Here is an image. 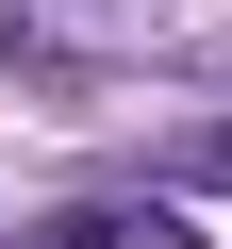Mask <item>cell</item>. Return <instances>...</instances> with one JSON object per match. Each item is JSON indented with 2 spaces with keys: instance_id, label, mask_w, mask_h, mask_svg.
<instances>
[{
  "instance_id": "2",
  "label": "cell",
  "mask_w": 232,
  "mask_h": 249,
  "mask_svg": "<svg viewBox=\"0 0 232 249\" xmlns=\"http://www.w3.org/2000/svg\"><path fill=\"white\" fill-rule=\"evenodd\" d=\"M182 183H232V133H199V150H182Z\"/></svg>"
},
{
  "instance_id": "1",
  "label": "cell",
  "mask_w": 232,
  "mask_h": 249,
  "mask_svg": "<svg viewBox=\"0 0 232 249\" xmlns=\"http://www.w3.org/2000/svg\"><path fill=\"white\" fill-rule=\"evenodd\" d=\"M33 249H199V232H182L166 199H83V216H50Z\"/></svg>"
}]
</instances>
